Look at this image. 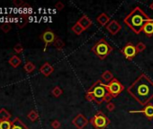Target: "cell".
Returning <instances> with one entry per match:
<instances>
[{
	"label": "cell",
	"instance_id": "obj_9",
	"mask_svg": "<svg viewBox=\"0 0 153 129\" xmlns=\"http://www.w3.org/2000/svg\"><path fill=\"white\" fill-rule=\"evenodd\" d=\"M71 123L77 129H83L88 125V124L89 123V120L83 114L79 113L72 119Z\"/></svg>",
	"mask_w": 153,
	"mask_h": 129
},
{
	"label": "cell",
	"instance_id": "obj_30",
	"mask_svg": "<svg viewBox=\"0 0 153 129\" xmlns=\"http://www.w3.org/2000/svg\"><path fill=\"white\" fill-rule=\"evenodd\" d=\"M51 127H52L53 129H59V128H60L61 124H60V122L59 120L55 119V120H53V121L51 123Z\"/></svg>",
	"mask_w": 153,
	"mask_h": 129
},
{
	"label": "cell",
	"instance_id": "obj_10",
	"mask_svg": "<svg viewBox=\"0 0 153 129\" xmlns=\"http://www.w3.org/2000/svg\"><path fill=\"white\" fill-rule=\"evenodd\" d=\"M129 113H131V114L142 113V114L144 115V116L149 120H152L153 119V104L149 103L148 105L144 106V108L142 109H140V110H130Z\"/></svg>",
	"mask_w": 153,
	"mask_h": 129
},
{
	"label": "cell",
	"instance_id": "obj_33",
	"mask_svg": "<svg viewBox=\"0 0 153 129\" xmlns=\"http://www.w3.org/2000/svg\"><path fill=\"white\" fill-rule=\"evenodd\" d=\"M64 7H65V6L61 1H59V2H57L56 4H55V8H56L58 11H61Z\"/></svg>",
	"mask_w": 153,
	"mask_h": 129
},
{
	"label": "cell",
	"instance_id": "obj_6",
	"mask_svg": "<svg viewBox=\"0 0 153 129\" xmlns=\"http://www.w3.org/2000/svg\"><path fill=\"white\" fill-rule=\"evenodd\" d=\"M105 87L107 92L112 95L113 98L118 97L124 90V86L116 78H114L109 83H105Z\"/></svg>",
	"mask_w": 153,
	"mask_h": 129
},
{
	"label": "cell",
	"instance_id": "obj_25",
	"mask_svg": "<svg viewBox=\"0 0 153 129\" xmlns=\"http://www.w3.org/2000/svg\"><path fill=\"white\" fill-rule=\"evenodd\" d=\"M27 118H28L32 122H34V121L38 120V118H39V114H38V112H37L36 110L32 109V110L28 113V115H27Z\"/></svg>",
	"mask_w": 153,
	"mask_h": 129
},
{
	"label": "cell",
	"instance_id": "obj_15",
	"mask_svg": "<svg viewBox=\"0 0 153 129\" xmlns=\"http://www.w3.org/2000/svg\"><path fill=\"white\" fill-rule=\"evenodd\" d=\"M96 22L98 23L101 26L106 27V25L111 22V20H110V17L108 16V14L106 13H102L96 17Z\"/></svg>",
	"mask_w": 153,
	"mask_h": 129
},
{
	"label": "cell",
	"instance_id": "obj_27",
	"mask_svg": "<svg viewBox=\"0 0 153 129\" xmlns=\"http://www.w3.org/2000/svg\"><path fill=\"white\" fill-rule=\"evenodd\" d=\"M11 126H12V121L10 120L0 121V129H11Z\"/></svg>",
	"mask_w": 153,
	"mask_h": 129
},
{
	"label": "cell",
	"instance_id": "obj_7",
	"mask_svg": "<svg viewBox=\"0 0 153 129\" xmlns=\"http://www.w3.org/2000/svg\"><path fill=\"white\" fill-rule=\"evenodd\" d=\"M57 38L58 37L56 36V34H55L53 32V31H51V29H49V28L41 34L40 39L43 40L44 42V44H45V46H44V51L46 50V49H47L48 46L53 44L54 41L56 40Z\"/></svg>",
	"mask_w": 153,
	"mask_h": 129
},
{
	"label": "cell",
	"instance_id": "obj_28",
	"mask_svg": "<svg viewBox=\"0 0 153 129\" xmlns=\"http://www.w3.org/2000/svg\"><path fill=\"white\" fill-rule=\"evenodd\" d=\"M146 49V45L144 44L143 42H139L138 44L136 45V50L137 53H142Z\"/></svg>",
	"mask_w": 153,
	"mask_h": 129
},
{
	"label": "cell",
	"instance_id": "obj_4",
	"mask_svg": "<svg viewBox=\"0 0 153 129\" xmlns=\"http://www.w3.org/2000/svg\"><path fill=\"white\" fill-rule=\"evenodd\" d=\"M91 50L93 53H95V56H97V57H98L99 59L105 60L106 57L112 53L114 49L106 41L105 39L102 38L95 43L91 49Z\"/></svg>",
	"mask_w": 153,
	"mask_h": 129
},
{
	"label": "cell",
	"instance_id": "obj_21",
	"mask_svg": "<svg viewBox=\"0 0 153 129\" xmlns=\"http://www.w3.org/2000/svg\"><path fill=\"white\" fill-rule=\"evenodd\" d=\"M53 46L55 47V49H56L58 51H61L65 47V43L60 38H57L56 40H55L54 43H53Z\"/></svg>",
	"mask_w": 153,
	"mask_h": 129
},
{
	"label": "cell",
	"instance_id": "obj_13",
	"mask_svg": "<svg viewBox=\"0 0 153 129\" xmlns=\"http://www.w3.org/2000/svg\"><path fill=\"white\" fill-rule=\"evenodd\" d=\"M40 72H41V75H43L44 76L48 77L54 72V67L49 62H45L40 67Z\"/></svg>",
	"mask_w": 153,
	"mask_h": 129
},
{
	"label": "cell",
	"instance_id": "obj_20",
	"mask_svg": "<svg viewBox=\"0 0 153 129\" xmlns=\"http://www.w3.org/2000/svg\"><path fill=\"white\" fill-rule=\"evenodd\" d=\"M35 68H36L35 65H34L33 62H31V61H27V62L24 64V66H23V69H24V71L26 72L27 74L33 73V72L35 70Z\"/></svg>",
	"mask_w": 153,
	"mask_h": 129
},
{
	"label": "cell",
	"instance_id": "obj_23",
	"mask_svg": "<svg viewBox=\"0 0 153 129\" xmlns=\"http://www.w3.org/2000/svg\"><path fill=\"white\" fill-rule=\"evenodd\" d=\"M71 30H72V32L76 34V35H80L83 32H84L85 30L84 29H83L81 26H80V24L77 22L73 26H72V28H71Z\"/></svg>",
	"mask_w": 153,
	"mask_h": 129
},
{
	"label": "cell",
	"instance_id": "obj_18",
	"mask_svg": "<svg viewBox=\"0 0 153 129\" xmlns=\"http://www.w3.org/2000/svg\"><path fill=\"white\" fill-rule=\"evenodd\" d=\"M8 63H9V65H10L12 67L17 68V67L21 65L22 60H21V59H20V57H19L17 55H14V56H12L10 57V59H9Z\"/></svg>",
	"mask_w": 153,
	"mask_h": 129
},
{
	"label": "cell",
	"instance_id": "obj_8",
	"mask_svg": "<svg viewBox=\"0 0 153 129\" xmlns=\"http://www.w3.org/2000/svg\"><path fill=\"white\" fill-rule=\"evenodd\" d=\"M121 53L125 56V59L128 60H132L137 55V50H136V46L132 42H128L126 45H125L122 50Z\"/></svg>",
	"mask_w": 153,
	"mask_h": 129
},
{
	"label": "cell",
	"instance_id": "obj_19",
	"mask_svg": "<svg viewBox=\"0 0 153 129\" xmlns=\"http://www.w3.org/2000/svg\"><path fill=\"white\" fill-rule=\"evenodd\" d=\"M114 78H115V77H114L113 73H112L111 71H109V70H105V71L104 72V73L101 75V79H102L103 81H105L106 83H109Z\"/></svg>",
	"mask_w": 153,
	"mask_h": 129
},
{
	"label": "cell",
	"instance_id": "obj_35",
	"mask_svg": "<svg viewBox=\"0 0 153 129\" xmlns=\"http://www.w3.org/2000/svg\"><path fill=\"white\" fill-rule=\"evenodd\" d=\"M149 8H150V9H151L152 11H153V2H152V3H151V4L149 5Z\"/></svg>",
	"mask_w": 153,
	"mask_h": 129
},
{
	"label": "cell",
	"instance_id": "obj_34",
	"mask_svg": "<svg viewBox=\"0 0 153 129\" xmlns=\"http://www.w3.org/2000/svg\"><path fill=\"white\" fill-rule=\"evenodd\" d=\"M112 99H113L112 95H111V94L108 92V93L105 95V99H104V102H106V103H109V102H111V100H112Z\"/></svg>",
	"mask_w": 153,
	"mask_h": 129
},
{
	"label": "cell",
	"instance_id": "obj_24",
	"mask_svg": "<svg viewBox=\"0 0 153 129\" xmlns=\"http://www.w3.org/2000/svg\"><path fill=\"white\" fill-rule=\"evenodd\" d=\"M63 93V91L62 89L60 87V86H54L51 90V94L55 97V98H59L62 95Z\"/></svg>",
	"mask_w": 153,
	"mask_h": 129
},
{
	"label": "cell",
	"instance_id": "obj_11",
	"mask_svg": "<svg viewBox=\"0 0 153 129\" xmlns=\"http://www.w3.org/2000/svg\"><path fill=\"white\" fill-rule=\"evenodd\" d=\"M106 31L113 36H115L121 30H122V26L116 20H112L105 27Z\"/></svg>",
	"mask_w": 153,
	"mask_h": 129
},
{
	"label": "cell",
	"instance_id": "obj_16",
	"mask_svg": "<svg viewBox=\"0 0 153 129\" xmlns=\"http://www.w3.org/2000/svg\"><path fill=\"white\" fill-rule=\"evenodd\" d=\"M11 129H29V127L24 125L19 118H15L12 121Z\"/></svg>",
	"mask_w": 153,
	"mask_h": 129
},
{
	"label": "cell",
	"instance_id": "obj_2",
	"mask_svg": "<svg viewBox=\"0 0 153 129\" xmlns=\"http://www.w3.org/2000/svg\"><path fill=\"white\" fill-rule=\"evenodd\" d=\"M152 19L153 18H150L141 7L137 6L123 19V22L129 28H131L134 33L140 34L142 32L144 25Z\"/></svg>",
	"mask_w": 153,
	"mask_h": 129
},
{
	"label": "cell",
	"instance_id": "obj_32",
	"mask_svg": "<svg viewBox=\"0 0 153 129\" xmlns=\"http://www.w3.org/2000/svg\"><path fill=\"white\" fill-rule=\"evenodd\" d=\"M13 4L15 5L16 7H23V5L25 4L23 0H14L13 1Z\"/></svg>",
	"mask_w": 153,
	"mask_h": 129
},
{
	"label": "cell",
	"instance_id": "obj_26",
	"mask_svg": "<svg viewBox=\"0 0 153 129\" xmlns=\"http://www.w3.org/2000/svg\"><path fill=\"white\" fill-rule=\"evenodd\" d=\"M0 29H1V31L3 32L7 33L12 30V26L9 23H4L1 24V26H0Z\"/></svg>",
	"mask_w": 153,
	"mask_h": 129
},
{
	"label": "cell",
	"instance_id": "obj_31",
	"mask_svg": "<svg viewBox=\"0 0 153 129\" xmlns=\"http://www.w3.org/2000/svg\"><path fill=\"white\" fill-rule=\"evenodd\" d=\"M106 109H107L109 112H113V111L115 109V103H113L112 102H109V103H107V104H106Z\"/></svg>",
	"mask_w": 153,
	"mask_h": 129
},
{
	"label": "cell",
	"instance_id": "obj_3",
	"mask_svg": "<svg viewBox=\"0 0 153 129\" xmlns=\"http://www.w3.org/2000/svg\"><path fill=\"white\" fill-rule=\"evenodd\" d=\"M107 93L108 92L105 87V83H104L102 80H97L87 91L85 99L88 102H94L96 104L100 105L102 104V102H104V99Z\"/></svg>",
	"mask_w": 153,
	"mask_h": 129
},
{
	"label": "cell",
	"instance_id": "obj_17",
	"mask_svg": "<svg viewBox=\"0 0 153 129\" xmlns=\"http://www.w3.org/2000/svg\"><path fill=\"white\" fill-rule=\"evenodd\" d=\"M142 32L147 36V37H151L153 35V19L149 22H148L143 29H142Z\"/></svg>",
	"mask_w": 153,
	"mask_h": 129
},
{
	"label": "cell",
	"instance_id": "obj_14",
	"mask_svg": "<svg viewBox=\"0 0 153 129\" xmlns=\"http://www.w3.org/2000/svg\"><path fill=\"white\" fill-rule=\"evenodd\" d=\"M78 23L80 24V26H81L83 29H84L85 31L88 30V29L93 24L92 20H91L88 16H86V14H83V16L78 19Z\"/></svg>",
	"mask_w": 153,
	"mask_h": 129
},
{
	"label": "cell",
	"instance_id": "obj_29",
	"mask_svg": "<svg viewBox=\"0 0 153 129\" xmlns=\"http://www.w3.org/2000/svg\"><path fill=\"white\" fill-rule=\"evenodd\" d=\"M14 51H15L16 54H20L23 51V47L21 43H17V44L15 45V47H14Z\"/></svg>",
	"mask_w": 153,
	"mask_h": 129
},
{
	"label": "cell",
	"instance_id": "obj_12",
	"mask_svg": "<svg viewBox=\"0 0 153 129\" xmlns=\"http://www.w3.org/2000/svg\"><path fill=\"white\" fill-rule=\"evenodd\" d=\"M29 20H30V14L26 13H23L18 16V19L16 20V24L19 29H22L28 24Z\"/></svg>",
	"mask_w": 153,
	"mask_h": 129
},
{
	"label": "cell",
	"instance_id": "obj_1",
	"mask_svg": "<svg viewBox=\"0 0 153 129\" xmlns=\"http://www.w3.org/2000/svg\"><path fill=\"white\" fill-rule=\"evenodd\" d=\"M127 92L144 107L153 99V82L147 75L142 74L127 88Z\"/></svg>",
	"mask_w": 153,
	"mask_h": 129
},
{
	"label": "cell",
	"instance_id": "obj_5",
	"mask_svg": "<svg viewBox=\"0 0 153 129\" xmlns=\"http://www.w3.org/2000/svg\"><path fill=\"white\" fill-rule=\"evenodd\" d=\"M89 123L95 129H105L110 125L111 120L103 111L98 110L89 119Z\"/></svg>",
	"mask_w": 153,
	"mask_h": 129
},
{
	"label": "cell",
	"instance_id": "obj_22",
	"mask_svg": "<svg viewBox=\"0 0 153 129\" xmlns=\"http://www.w3.org/2000/svg\"><path fill=\"white\" fill-rule=\"evenodd\" d=\"M11 118V114L5 109H0V121L9 120Z\"/></svg>",
	"mask_w": 153,
	"mask_h": 129
}]
</instances>
